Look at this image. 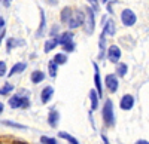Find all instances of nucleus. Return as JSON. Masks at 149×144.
<instances>
[{
	"mask_svg": "<svg viewBox=\"0 0 149 144\" xmlns=\"http://www.w3.org/2000/svg\"><path fill=\"white\" fill-rule=\"evenodd\" d=\"M103 121L107 126H113L115 123V116H113V105H112V101L107 100L104 103L103 107Z\"/></svg>",
	"mask_w": 149,
	"mask_h": 144,
	"instance_id": "f257e3e1",
	"label": "nucleus"
},
{
	"mask_svg": "<svg viewBox=\"0 0 149 144\" xmlns=\"http://www.w3.org/2000/svg\"><path fill=\"white\" fill-rule=\"evenodd\" d=\"M9 105L12 109H18V107H22V109H27L30 105L29 98L26 97H21V95H14L12 98H9Z\"/></svg>",
	"mask_w": 149,
	"mask_h": 144,
	"instance_id": "f03ea898",
	"label": "nucleus"
},
{
	"mask_svg": "<svg viewBox=\"0 0 149 144\" xmlns=\"http://www.w3.org/2000/svg\"><path fill=\"white\" fill-rule=\"evenodd\" d=\"M82 22H84V15L81 14L79 10H73L72 12V17H70L69 22H67V25L72 27V28H76V27L81 25Z\"/></svg>",
	"mask_w": 149,
	"mask_h": 144,
	"instance_id": "7ed1b4c3",
	"label": "nucleus"
},
{
	"mask_svg": "<svg viewBox=\"0 0 149 144\" xmlns=\"http://www.w3.org/2000/svg\"><path fill=\"white\" fill-rule=\"evenodd\" d=\"M121 19H122V24H124V25L130 27V25H133V24L136 22V15H134L133 10L125 9V10L122 12V15H121Z\"/></svg>",
	"mask_w": 149,
	"mask_h": 144,
	"instance_id": "20e7f679",
	"label": "nucleus"
},
{
	"mask_svg": "<svg viewBox=\"0 0 149 144\" xmlns=\"http://www.w3.org/2000/svg\"><path fill=\"white\" fill-rule=\"evenodd\" d=\"M107 58L110 59L112 63H118L119 58H121V51L118 46H110L109 51H107Z\"/></svg>",
	"mask_w": 149,
	"mask_h": 144,
	"instance_id": "39448f33",
	"label": "nucleus"
},
{
	"mask_svg": "<svg viewBox=\"0 0 149 144\" xmlns=\"http://www.w3.org/2000/svg\"><path fill=\"white\" fill-rule=\"evenodd\" d=\"M106 86L109 88L110 92H116L118 89V79L115 74H107L106 76Z\"/></svg>",
	"mask_w": 149,
	"mask_h": 144,
	"instance_id": "423d86ee",
	"label": "nucleus"
},
{
	"mask_svg": "<svg viewBox=\"0 0 149 144\" xmlns=\"http://www.w3.org/2000/svg\"><path fill=\"white\" fill-rule=\"evenodd\" d=\"M86 31L91 33L94 31V14H93V9L91 8H86Z\"/></svg>",
	"mask_w": 149,
	"mask_h": 144,
	"instance_id": "0eeeda50",
	"label": "nucleus"
},
{
	"mask_svg": "<svg viewBox=\"0 0 149 144\" xmlns=\"http://www.w3.org/2000/svg\"><path fill=\"white\" fill-rule=\"evenodd\" d=\"M133 105H134V98L131 95H124L122 100H121V109L122 110H130Z\"/></svg>",
	"mask_w": 149,
	"mask_h": 144,
	"instance_id": "6e6552de",
	"label": "nucleus"
},
{
	"mask_svg": "<svg viewBox=\"0 0 149 144\" xmlns=\"http://www.w3.org/2000/svg\"><path fill=\"white\" fill-rule=\"evenodd\" d=\"M58 119H60L58 112L52 109L51 112H49V116H48V122H49V125H51L52 128H55V126H57V123H58Z\"/></svg>",
	"mask_w": 149,
	"mask_h": 144,
	"instance_id": "1a4fd4ad",
	"label": "nucleus"
},
{
	"mask_svg": "<svg viewBox=\"0 0 149 144\" xmlns=\"http://www.w3.org/2000/svg\"><path fill=\"white\" fill-rule=\"evenodd\" d=\"M72 37H73L72 33H64V34L58 36V37H55V40H57V45H63L64 46L66 43L72 42Z\"/></svg>",
	"mask_w": 149,
	"mask_h": 144,
	"instance_id": "9d476101",
	"label": "nucleus"
},
{
	"mask_svg": "<svg viewBox=\"0 0 149 144\" xmlns=\"http://www.w3.org/2000/svg\"><path fill=\"white\" fill-rule=\"evenodd\" d=\"M94 70H95V74H94V82H95V86H97V91H98V97H102V82H100V73H98V67L97 64H94Z\"/></svg>",
	"mask_w": 149,
	"mask_h": 144,
	"instance_id": "9b49d317",
	"label": "nucleus"
},
{
	"mask_svg": "<svg viewBox=\"0 0 149 144\" xmlns=\"http://www.w3.org/2000/svg\"><path fill=\"white\" fill-rule=\"evenodd\" d=\"M54 94V88L52 86H46L43 91H42V103H48L49 100H51Z\"/></svg>",
	"mask_w": 149,
	"mask_h": 144,
	"instance_id": "f8f14e48",
	"label": "nucleus"
},
{
	"mask_svg": "<svg viewBox=\"0 0 149 144\" xmlns=\"http://www.w3.org/2000/svg\"><path fill=\"white\" fill-rule=\"evenodd\" d=\"M26 67H27V64H26V63H18V64H15L14 67L10 68L9 76H14L15 73H21L22 70H26Z\"/></svg>",
	"mask_w": 149,
	"mask_h": 144,
	"instance_id": "ddd939ff",
	"label": "nucleus"
},
{
	"mask_svg": "<svg viewBox=\"0 0 149 144\" xmlns=\"http://www.w3.org/2000/svg\"><path fill=\"white\" fill-rule=\"evenodd\" d=\"M72 12H73V9H70V8H64L63 9V12H61V21H63L64 24L69 22V19L72 17Z\"/></svg>",
	"mask_w": 149,
	"mask_h": 144,
	"instance_id": "4468645a",
	"label": "nucleus"
},
{
	"mask_svg": "<svg viewBox=\"0 0 149 144\" xmlns=\"http://www.w3.org/2000/svg\"><path fill=\"white\" fill-rule=\"evenodd\" d=\"M90 98H91V110H95L98 107V95H97L95 91L90 92Z\"/></svg>",
	"mask_w": 149,
	"mask_h": 144,
	"instance_id": "2eb2a0df",
	"label": "nucleus"
},
{
	"mask_svg": "<svg viewBox=\"0 0 149 144\" xmlns=\"http://www.w3.org/2000/svg\"><path fill=\"white\" fill-rule=\"evenodd\" d=\"M43 79H45V74L42 71H33L31 73V82L33 83H40Z\"/></svg>",
	"mask_w": 149,
	"mask_h": 144,
	"instance_id": "dca6fc26",
	"label": "nucleus"
},
{
	"mask_svg": "<svg viewBox=\"0 0 149 144\" xmlns=\"http://www.w3.org/2000/svg\"><path fill=\"white\" fill-rule=\"evenodd\" d=\"M106 33H107V34H113V33H115V24H113V21L109 19V21L106 22V27L103 28V34H106Z\"/></svg>",
	"mask_w": 149,
	"mask_h": 144,
	"instance_id": "f3484780",
	"label": "nucleus"
},
{
	"mask_svg": "<svg viewBox=\"0 0 149 144\" xmlns=\"http://www.w3.org/2000/svg\"><path fill=\"white\" fill-rule=\"evenodd\" d=\"M57 63L54 61V59H52V61H49V74H51V77H55L57 76Z\"/></svg>",
	"mask_w": 149,
	"mask_h": 144,
	"instance_id": "a211bd4d",
	"label": "nucleus"
},
{
	"mask_svg": "<svg viewBox=\"0 0 149 144\" xmlns=\"http://www.w3.org/2000/svg\"><path fill=\"white\" fill-rule=\"evenodd\" d=\"M57 46V40H55V37L54 39H49L46 43H45V52H49L52 49V48H55Z\"/></svg>",
	"mask_w": 149,
	"mask_h": 144,
	"instance_id": "6ab92c4d",
	"label": "nucleus"
},
{
	"mask_svg": "<svg viewBox=\"0 0 149 144\" xmlns=\"http://www.w3.org/2000/svg\"><path fill=\"white\" fill-rule=\"evenodd\" d=\"M58 135H60L61 138H64V140H67V141H69V143H72V144H79L76 138H73V137H72V135H69L67 132H60Z\"/></svg>",
	"mask_w": 149,
	"mask_h": 144,
	"instance_id": "aec40b11",
	"label": "nucleus"
},
{
	"mask_svg": "<svg viewBox=\"0 0 149 144\" xmlns=\"http://www.w3.org/2000/svg\"><path fill=\"white\" fill-rule=\"evenodd\" d=\"M54 61H55L57 64H64V63H67V56H66L64 54H57V55L54 56Z\"/></svg>",
	"mask_w": 149,
	"mask_h": 144,
	"instance_id": "412c9836",
	"label": "nucleus"
},
{
	"mask_svg": "<svg viewBox=\"0 0 149 144\" xmlns=\"http://www.w3.org/2000/svg\"><path fill=\"white\" fill-rule=\"evenodd\" d=\"M116 73H118L119 76H125V73H127V64L119 63L118 67H116Z\"/></svg>",
	"mask_w": 149,
	"mask_h": 144,
	"instance_id": "4be33fe9",
	"label": "nucleus"
},
{
	"mask_svg": "<svg viewBox=\"0 0 149 144\" xmlns=\"http://www.w3.org/2000/svg\"><path fill=\"white\" fill-rule=\"evenodd\" d=\"M12 89H14V86H12L10 83H6V85H5L2 89H0V95H6V94H9Z\"/></svg>",
	"mask_w": 149,
	"mask_h": 144,
	"instance_id": "5701e85b",
	"label": "nucleus"
},
{
	"mask_svg": "<svg viewBox=\"0 0 149 144\" xmlns=\"http://www.w3.org/2000/svg\"><path fill=\"white\" fill-rule=\"evenodd\" d=\"M22 43H24L22 40H21V42H15L14 39H9V40H8V51H10L15 45H22Z\"/></svg>",
	"mask_w": 149,
	"mask_h": 144,
	"instance_id": "b1692460",
	"label": "nucleus"
},
{
	"mask_svg": "<svg viewBox=\"0 0 149 144\" xmlns=\"http://www.w3.org/2000/svg\"><path fill=\"white\" fill-rule=\"evenodd\" d=\"M40 14H42V22H40L39 31H37V36H42V34H43V28H45V17H43V10H40Z\"/></svg>",
	"mask_w": 149,
	"mask_h": 144,
	"instance_id": "393cba45",
	"label": "nucleus"
},
{
	"mask_svg": "<svg viewBox=\"0 0 149 144\" xmlns=\"http://www.w3.org/2000/svg\"><path fill=\"white\" fill-rule=\"evenodd\" d=\"M40 141H42V144H57L54 138H49V137H42Z\"/></svg>",
	"mask_w": 149,
	"mask_h": 144,
	"instance_id": "a878e982",
	"label": "nucleus"
},
{
	"mask_svg": "<svg viewBox=\"0 0 149 144\" xmlns=\"http://www.w3.org/2000/svg\"><path fill=\"white\" fill-rule=\"evenodd\" d=\"M5 73H6V64L3 61H0V77L5 76Z\"/></svg>",
	"mask_w": 149,
	"mask_h": 144,
	"instance_id": "bb28decb",
	"label": "nucleus"
},
{
	"mask_svg": "<svg viewBox=\"0 0 149 144\" xmlns=\"http://www.w3.org/2000/svg\"><path fill=\"white\" fill-rule=\"evenodd\" d=\"M3 123H5V125H9V126H15V128H21V129H24V128H26V126H24V125H18V123H14V122H9V121H5Z\"/></svg>",
	"mask_w": 149,
	"mask_h": 144,
	"instance_id": "cd10ccee",
	"label": "nucleus"
},
{
	"mask_svg": "<svg viewBox=\"0 0 149 144\" xmlns=\"http://www.w3.org/2000/svg\"><path fill=\"white\" fill-rule=\"evenodd\" d=\"M64 49H66V51H69V52H72V51L74 49V43H73V42L66 43V45H64Z\"/></svg>",
	"mask_w": 149,
	"mask_h": 144,
	"instance_id": "c85d7f7f",
	"label": "nucleus"
},
{
	"mask_svg": "<svg viewBox=\"0 0 149 144\" xmlns=\"http://www.w3.org/2000/svg\"><path fill=\"white\" fill-rule=\"evenodd\" d=\"M3 28H5V19L0 17V36L3 34Z\"/></svg>",
	"mask_w": 149,
	"mask_h": 144,
	"instance_id": "c756f323",
	"label": "nucleus"
},
{
	"mask_svg": "<svg viewBox=\"0 0 149 144\" xmlns=\"http://www.w3.org/2000/svg\"><path fill=\"white\" fill-rule=\"evenodd\" d=\"M136 144H149V143H148L146 140H139V141L136 143Z\"/></svg>",
	"mask_w": 149,
	"mask_h": 144,
	"instance_id": "7c9ffc66",
	"label": "nucleus"
},
{
	"mask_svg": "<svg viewBox=\"0 0 149 144\" xmlns=\"http://www.w3.org/2000/svg\"><path fill=\"white\" fill-rule=\"evenodd\" d=\"M102 138H103V143H104V144H109V141H107V138H106V137H104V135H103V137H102Z\"/></svg>",
	"mask_w": 149,
	"mask_h": 144,
	"instance_id": "2f4dec72",
	"label": "nucleus"
},
{
	"mask_svg": "<svg viewBox=\"0 0 149 144\" xmlns=\"http://www.w3.org/2000/svg\"><path fill=\"white\" fill-rule=\"evenodd\" d=\"M3 2H5V6H8V5L12 2V0H3Z\"/></svg>",
	"mask_w": 149,
	"mask_h": 144,
	"instance_id": "473e14b6",
	"label": "nucleus"
},
{
	"mask_svg": "<svg viewBox=\"0 0 149 144\" xmlns=\"http://www.w3.org/2000/svg\"><path fill=\"white\" fill-rule=\"evenodd\" d=\"M88 2H90V3H93V5H95V3H97V0H88Z\"/></svg>",
	"mask_w": 149,
	"mask_h": 144,
	"instance_id": "72a5a7b5",
	"label": "nucleus"
},
{
	"mask_svg": "<svg viewBox=\"0 0 149 144\" xmlns=\"http://www.w3.org/2000/svg\"><path fill=\"white\" fill-rule=\"evenodd\" d=\"M2 112H3V104L0 103V113H2Z\"/></svg>",
	"mask_w": 149,
	"mask_h": 144,
	"instance_id": "f704fd0d",
	"label": "nucleus"
},
{
	"mask_svg": "<svg viewBox=\"0 0 149 144\" xmlns=\"http://www.w3.org/2000/svg\"><path fill=\"white\" fill-rule=\"evenodd\" d=\"M17 144H26V143H22V141H21V143H17Z\"/></svg>",
	"mask_w": 149,
	"mask_h": 144,
	"instance_id": "c9c22d12",
	"label": "nucleus"
}]
</instances>
